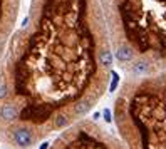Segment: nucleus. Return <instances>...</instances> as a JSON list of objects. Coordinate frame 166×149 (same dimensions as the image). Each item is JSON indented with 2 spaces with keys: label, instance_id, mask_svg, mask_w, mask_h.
Here are the masks:
<instances>
[{
  "label": "nucleus",
  "instance_id": "f257e3e1",
  "mask_svg": "<svg viewBox=\"0 0 166 149\" xmlns=\"http://www.w3.org/2000/svg\"><path fill=\"white\" fill-rule=\"evenodd\" d=\"M112 45L101 0H34L0 84L37 142L84 119L108 91ZM8 131L2 134L4 138Z\"/></svg>",
  "mask_w": 166,
  "mask_h": 149
},
{
  "label": "nucleus",
  "instance_id": "f03ea898",
  "mask_svg": "<svg viewBox=\"0 0 166 149\" xmlns=\"http://www.w3.org/2000/svg\"><path fill=\"white\" fill-rule=\"evenodd\" d=\"M112 54L128 76L166 70V0H101Z\"/></svg>",
  "mask_w": 166,
  "mask_h": 149
},
{
  "label": "nucleus",
  "instance_id": "7ed1b4c3",
  "mask_svg": "<svg viewBox=\"0 0 166 149\" xmlns=\"http://www.w3.org/2000/svg\"><path fill=\"white\" fill-rule=\"evenodd\" d=\"M112 111L128 149H166V70L128 76Z\"/></svg>",
  "mask_w": 166,
  "mask_h": 149
},
{
  "label": "nucleus",
  "instance_id": "20e7f679",
  "mask_svg": "<svg viewBox=\"0 0 166 149\" xmlns=\"http://www.w3.org/2000/svg\"><path fill=\"white\" fill-rule=\"evenodd\" d=\"M51 149H128L123 139L108 132L96 121L81 119L62 131Z\"/></svg>",
  "mask_w": 166,
  "mask_h": 149
},
{
  "label": "nucleus",
  "instance_id": "39448f33",
  "mask_svg": "<svg viewBox=\"0 0 166 149\" xmlns=\"http://www.w3.org/2000/svg\"><path fill=\"white\" fill-rule=\"evenodd\" d=\"M104 117H106V121H108V122H111V112H109V109L104 111Z\"/></svg>",
  "mask_w": 166,
  "mask_h": 149
},
{
  "label": "nucleus",
  "instance_id": "423d86ee",
  "mask_svg": "<svg viewBox=\"0 0 166 149\" xmlns=\"http://www.w3.org/2000/svg\"><path fill=\"white\" fill-rule=\"evenodd\" d=\"M40 149H49V144H47V142H44V144L40 146Z\"/></svg>",
  "mask_w": 166,
  "mask_h": 149
}]
</instances>
